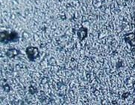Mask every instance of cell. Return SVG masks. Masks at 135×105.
<instances>
[{"label":"cell","mask_w":135,"mask_h":105,"mask_svg":"<svg viewBox=\"0 0 135 105\" xmlns=\"http://www.w3.org/2000/svg\"><path fill=\"white\" fill-rule=\"evenodd\" d=\"M3 89L5 91L6 93H9L10 92V87L8 83H5V85H3Z\"/></svg>","instance_id":"cell-6"},{"label":"cell","mask_w":135,"mask_h":105,"mask_svg":"<svg viewBox=\"0 0 135 105\" xmlns=\"http://www.w3.org/2000/svg\"><path fill=\"white\" fill-rule=\"evenodd\" d=\"M87 34H88V31H87V29L85 27H81L77 31V36L80 42H82L84 40L86 39V37H87Z\"/></svg>","instance_id":"cell-3"},{"label":"cell","mask_w":135,"mask_h":105,"mask_svg":"<svg viewBox=\"0 0 135 105\" xmlns=\"http://www.w3.org/2000/svg\"><path fill=\"white\" fill-rule=\"evenodd\" d=\"M27 58L31 62H34L40 55V51L37 47L29 46L25 49Z\"/></svg>","instance_id":"cell-2"},{"label":"cell","mask_w":135,"mask_h":105,"mask_svg":"<svg viewBox=\"0 0 135 105\" xmlns=\"http://www.w3.org/2000/svg\"><path fill=\"white\" fill-rule=\"evenodd\" d=\"M20 54L19 50H18L17 48H9L8 50H7L5 54L6 56L8 58H14L15 57L18 56L19 54Z\"/></svg>","instance_id":"cell-5"},{"label":"cell","mask_w":135,"mask_h":105,"mask_svg":"<svg viewBox=\"0 0 135 105\" xmlns=\"http://www.w3.org/2000/svg\"><path fill=\"white\" fill-rule=\"evenodd\" d=\"M19 40V36L17 32L13 31L11 33L7 31L0 32V43L7 44L8 43H17Z\"/></svg>","instance_id":"cell-1"},{"label":"cell","mask_w":135,"mask_h":105,"mask_svg":"<svg viewBox=\"0 0 135 105\" xmlns=\"http://www.w3.org/2000/svg\"><path fill=\"white\" fill-rule=\"evenodd\" d=\"M124 40L131 47H135V34L128 33L124 36Z\"/></svg>","instance_id":"cell-4"},{"label":"cell","mask_w":135,"mask_h":105,"mask_svg":"<svg viewBox=\"0 0 135 105\" xmlns=\"http://www.w3.org/2000/svg\"><path fill=\"white\" fill-rule=\"evenodd\" d=\"M130 93H125L123 95V97H122V99H126L127 97H128V95H129Z\"/></svg>","instance_id":"cell-7"}]
</instances>
